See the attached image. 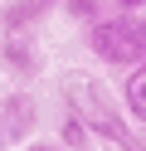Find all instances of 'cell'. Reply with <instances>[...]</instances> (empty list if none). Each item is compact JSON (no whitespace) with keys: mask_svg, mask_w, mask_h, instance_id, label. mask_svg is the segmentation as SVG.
Here are the masks:
<instances>
[{"mask_svg":"<svg viewBox=\"0 0 146 151\" xmlns=\"http://www.w3.org/2000/svg\"><path fill=\"white\" fill-rule=\"evenodd\" d=\"M0 63H5L15 78H34V73L44 68V54H39V44L29 39V29H24V34H5V39H0Z\"/></svg>","mask_w":146,"mask_h":151,"instance_id":"277c9868","label":"cell"},{"mask_svg":"<svg viewBox=\"0 0 146 151\" xmlns=\"http://www.w3.org/2000/svg\"><path fill=\"white\" fill-rule=\"evenodd\" d=\"M39 132V102L34 93H10L0 98V146H24Z\"/></svg>","mask_w":146,"mask_h":151,"instance_id":"3957f363","label":"cell"},{"mask_svg":"<svg viewBox=\"0 0 146 151\" xmlns=\"http://www.w3.org/2000/svg\"><path fill=\"white\" fill-rule=\"evenodd\" d=\"M63 10L78 24H93V20H102V0H63Z\"/></svg>","mask_w":146,"mask_h":151,"instance_id":"ba28073f","label":"cell"},{"mask_svg":"<svg viewBox=\"0 0 146 151\" xmlns=\"http://www.w3.org/2000/svg\"><path fill=\"white\" fill-rule=\"evenodd\" d=\"M19 151H63V146H49V141H24Z\"/></svg>","mask_w":146,"mask_h":151,"instance_id":"30bf717a","label":"cell"},{"mask_svg":"<svg viewBox=\"0 0 146 151\" xmlns=\"http://www.w3.org/2000/svg\"><path fill=\"white\" fill-rule=\"evenodd\" d=\"M117 93H122L127 117H132V122H146V59L127 68V78H122V88H117Z\"/></svg>","mask_w":146,"mask_h":151,"instance_id":"8992f818","label":"cell"},{"mask_svg":"<svg viewBox=\"0 0 146 151\" xmlns=\"http://www.w3.org/2000/svg\"><path fill=\"white\" fill-rule=\"evenodd\" d=\"M49 5H54V0H15V5H5V15H0V29H5V34L34 29V24L49 15Z\"/></svg>","mask_w":146,"mask_h":151,"instance_id":"5b68a950","label":"cell"},{"mask_svg":"<svg viewBox=\"0 0 146 151\" xmlns=\"http://www.w3.org/2000/svg\"><path fill=\"white\" fill-rule=\"evenodd\" d=\"M58 146L63 151H88L93 146V132H88V122L78 117V112H68V117L58 122Z\"/></svg>","mask_w":146,"mask_h":151,"instance_id":"52a82bcc","label":"cell"},{"mask_svg":"<svg viewBox=\"0 0 146 151\" xmlns=\"http://www.w3.org/2000/svg\"><path fill=\"white\" fill-rule=\"evenodd\" d=\"M88 54L107 68H132L146 59V20L136 15H102L88 24Z\"/></svg>","mask_w":146,"mask_h":151,"instance_id":"7a4b0ae2","label":"cell"},{"mask_svg":"<svg viewBox=\"0 0 146 151\" xmlns=\"http://www.w3.org/2000/svg\"><path fill=\"white\" fill-rule=\"evenodd\" d=\"M117 10H122V15H141V10H146V0H117Z\"/></svg>","mask_w":146,"mask_h":151,"instance_id":"9c48e42d","label":"cell"},{"mask_svg":"<svg viewBox=\"0 0 146 151\" xmlns=\"http://www.w3.org/2000/svg\"><path fill=\"white\" fill-rule=\"evenodd\" d=\"M63 88H68V98L78 102V117L88 122V132H93L97 141H107L112 151H146V141L132 132L127 107H117V98H112L97 78H88V73H68Z\"/></svg>","mask_w":146,"mask_h":151,"instance_id":"6da1fadb","label":"cell"}]
</instances>
